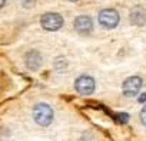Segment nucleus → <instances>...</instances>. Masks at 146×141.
Returning a JSON list of instances; mask_svg holds the SVG:
<instances>
[{
	"label": "nucleus",
	"mask_w": 146,
	"mask_h": 141,
	"mask_svg": "<svg viewBox=\"0 0 146 141\" xmlns=\"http://www.w3.org/2000/svg\"><path fill=\"white\" fill-rule=\"evenodd\" d=\"M75 29L82 35H88L93 30V22L89 16H78L75 19Z\"/></svg>",
	"instance_id": "6"
},
{
	"label": "nucleus",
	"mask_w": 146,
	"mask_h": 141,
	"mask_svg": "<svg viewBox=\"0 0 146 141\" xmlns=\"http://www.w3.org/2000/svg\"><path fill=\"white\" fill-rule=\"evenodd\" d=\"M117 115H119L120 122H127V120H129V115L127 114H117Z\"/></svg>",
	"instance_id": "10"
},
{
	"label": "nucleus",
	"mask_w": 146,
	"mask_h": 141,
	"mask_svg": "<svg viewBox=\"0 0 146 141\" xmlns=\"http://www.w3.org/2000/svg\"><path fill=\"white\" fill-rule=\"evenodd\" d=\"M42 62H43L42 55H40L37 50H30V52H27L26 56H25V63H26V66H27L30 70H37V69L42 66Z\"/></svg>",
	"instance_id": "7"
},
{
	"label": "nucleus",
	"mask_w": 146,
	"mask_h": 141,
	"mask_svg": "<svg viewBox=\"0 0 146 141\" xmlns=\"http://www.w3.org/2000/svg\"><path fill=\"white\" fill-rule=\"evenodd\" d=\"M139 102H146V94H142L139 97Z\"/></svg>",
	"instance_id": "11"
},
{
	"label": "nucleus",
	"mask_w": 146,
	"mask_h": 141,
	"mask_svg": "<svg viewBox=\"0 0 146 141\" xmlns=\"http://www.w3.org/2000/svg\"><path fill=\"white\" fill-rule=\"evenodd\" d=\"M33 118L39 125L47 127L53 121V109L50 108V105L44 102H39L33 108Z\"/></svg>",
	"instance_id": "1"
},
{
	"label": "nucleus",
	"mask_w": 146,
	"mask_h": 141,
	"mask_svg": "<svg viewBox=\"0 0 146 141\" xmlns=\"http://www.w3.org/2000/svg\"><path fill=\"white\" fill-rule=\"evenodd\" d=\"M95 88H96V82H95V79H93L92 77H89V75H82V77H79V78L75 81V89H76L79 94H82V95H89V94H92V92L95 91Z\"/></svg>",
	"instance_id": "4"
},
{
	"label": "nucleus",
	"mask_w": 146,
	"mask_h": 141,
	"mask_svg": "<svg viewBox=\"0 0 146 141\" xmlns=\"http://www.w3.org/2000/svg\"><path fill=\"white\" fill-rule=\"evenodd\" d=\"M70 2H78V0H70Z\"/></svg>",
	"instance_id": "13"
},
{
	"label": "nucleus",
	"mask_w": 146,
	"mask_h": 141,
	"mask_svg": "<svg viewBox=\"0 0 146 141\" xmlns=\"http://www.w3.org/2000/svg\"><path fill=\"white\" fill-rule=\"evenodd\" d=\"M140 88H142V79L139 77H129L122 85V91L126 97H136Z\"/></svg>",
	"instance_id": "5"
},
{
	"label": "nucleus",
	"mask_w": 146,
	"mask_h": 141,
	"mask_svg": "<svg viewBox=\"0 0 146 141\" xmlns=\"http://www.w3.org/2000/svg\"><path fill=\"white\" fill-rule=\"evenodd\" d=\"M130 22L136 26H143L146 23V10L142 6H136L130 12Z\"/></svg>",
	"instance_id": "8"
},
{
	"label": "nucleus",
	"mask_w": 146,
	"mask_h": 141,
	"mask_svg": "<svg viewBox=\"0 0 146 141\" xmlns=\"http://www.w3.org/2000/svg\"><path fill=\"white\" fill-rule=\"evenodd\" d=\"M99 23L105 29H115L119 23V13L115 9H103L99 13Z\"/></svg>",
	"instance_id": "3"
},
{
	"label": "nucleus",
	"mask_w": 146,
	"mask_h": 141,
	"mask_svg": "<svg viewBox=\"0 0 146 141\" xmlns=\"http://www.w3.org/2000/svg\"><path fill=\"white\" fill-rule=\"evenodd\" d=\"M5 3H6V0H0V9L5 6Z\"/></svg>",
	"instance_id": "12"
},
{
	"label": "nucleus",
	"mask_w": 146,
	"mask_h": 141,
	"mask_svg": "<svg viewBox=\"0 0 146 141\" xmlns=\"http://www.w3.org/2000/svg\"><path fill=\"white\" fill-rule=\"evenodd\" d=\"M40 23H42V28L44 30L54 32L63 26V17L59 13H46L40 17Z\"/></svg>",
	"instance_id": "2"
},
{
	"label": "nucleus",
	"mask_w": 146,
	"mask_h": 141,
	"mask_svg": "<svg viewBox=\"0 0 146 141\" xmlns=\"http://www.w3.org/2000/svg\"><path fill=\"white\" fill-rule=\"evenodd\" d=\"M140 121H142V124L146 127V105L142 108V111H140Z\"/></svg>",
	"instance_id": "9"
}]
</instances>
